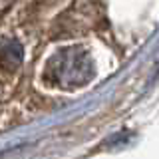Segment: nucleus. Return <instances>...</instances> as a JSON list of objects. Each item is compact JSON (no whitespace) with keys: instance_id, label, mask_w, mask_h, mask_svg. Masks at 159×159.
I'll return each instance as SVG.
<instances>
[{"instance_id":"obj_2","label":"nucleus","mask_w":159,"mask_h":159,"mask_svg":"<svg viewBox=\"0 0 159 159\" xmlns=\"http://www.w3.org/2000/svg\"><path fill=\"white\" fill-rule=\"evenodd\" d=\"M0 60L2 64L10 70L18 68L22 64V46L18 42H8L0 46Z\"/></svg>"},{"instance_id":"obj_1","label":"nucleus","mask_w":159,"mask_h":159,"mask_svg":"<svg viewBox=\"0 0 159 159\" xmlns=\"http://www.w3.org/2000/svg\"><path fill=\"white\" fill-rule=\"evenodd\" d=\"M48 70L52 72V80L62 86H80L86 84L92 76L93 68L89 56L80 48L62 50L50 60Z\"/></svg>"}]
</instances>
